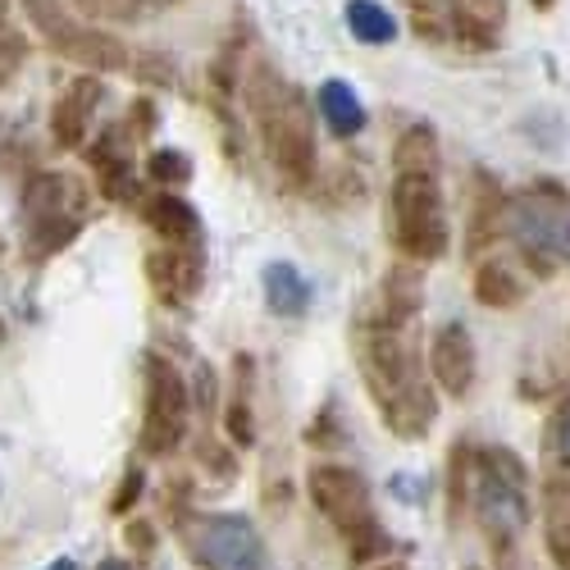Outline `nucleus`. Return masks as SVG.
<instances>
[{"instance_id":"1","label":"nucleus","mask_w":570,"mask_h":570,"mask_svg":"<svg viewBox=\"0 0 570 570\" xmlns=\"http://www.w3.org/2000/svg\"><path fill=\"white\" fill-rule=\"evenodd\" d=\"M243 101L278 183L293 187V193H311L320 178V147L302 87L283 78L274 60H252L243 78Z\"/></svg>"},{"instance_id":"2","label":"nucleus","mask_w":570,"mask_h":570,"mask_svg":"<svg viewBox=\"0 0 570 570\" xmlns=\"http://www.w3.org/2000/svg\"><path fill=\"white\" fill-rule=\"evenodd\" d=\"M356 361H361V374L370 384V397L379 411H384V424L393 434L420 439L430 430L434 415H439V402H434L430 379L420 370L406 324L365 315L361 334H356Z\"/></svg>"},{"instance_id":"3","label":"nucleus","mask_w":570,"mask_h":570,"mask_svg":"<svg viewBox=\"0 0 570 570\" xmlns=\"http://www.w3.org/2000/svg\"><path fill=\"white\" fill-rule=\"evenodd\" d=\"M389 215H393V247L415 261L430 265L448 256V215H443V183L439 169H393V197H389Z\"/></svg>"},{"instance_id":"4","label":"nucleus","mask_w":570,"mask_h":570,"mask_svg":"<svg viewBox=\"0 0 570 570\" xmlns=\"http://www.w3.org/2000/svg\"><path fill=\"white\" fill-rule=\"evenodd\" d=\"M19 215H23V252H28V261H51L56 252H65L82 233L87 193H82V183L73 174L46 169V174L28 178Z\"/></svg>"},{"instance_id":"5","label":"nucleus","mask_w":570,"mask_h":570,"mask_svg":"<svg viewBox=\"0 0 570 570\" xmlns=\"http://www.w3.org/2000/svg\"><path fill=\"white\" fill-rule=\"evenodd\" d=\"M19 10L60 60H69L87 73H119L132 65L128 46L115 32H106L101 23H87L65 0H19Z\"/></svg>"},{"instance_id":"6","label":"nucleus","mask_w":570,"mask_h":570,"mask_svg":"<svg viewBox=\"0 0 570 570\" xmlns=\"http://www.w3.org/2000/svg\"><path fill=\"white\" fill-rule=\"evenodd\" d=\"M470 507L489 534H520L530 525V474L507 448H484L470 461Z\"/></svg>"},{"instance_id":"7","label":"nucleus","mask_w":570,"mask_h":570,"mask_svg":"<svg viewBox=\"0 0 570 570\" xmlns=\"http://www.w3.org/2000/svg\"><path fill=\"white\" fill-rule=\"evenodd\" d=\"M507 233L539 274L570 261V197L561 187H530L507 202Z\"/></svg>"},{"instance_id":"8","label":"nucleus","mask_w":570,"mask_h":570,"mask_svg":"<svg viewBox=\"0 0 570 570\" xmlns=\"http://www.w3.org/2000/svg\"><path fill=\"white\" fill-rule=\"evenodd\" d=\"M187 420H193V397H187V379L174 361L147 356V415H141V452L169 456L187 439Z\"/></svg>"},{"instance_id":"9","label":"nucleus","mask_w":570,"mask_h":570,"mask_svg":"<svg viewBox=\"0 0 570 570\" xmlns=\"http://www.w3.org/2000/svg\"><path fill=\"white\" fill-rule=\"evenodd\" d=\"M306 489H311L315 511H320L338 534L384 543V534H379V520H374V511H370V489H365V480H361V470L334 465V461L311 465Z\"/></svg>"},{"instance_id":"10","label":"nucleus","mask_w":570,"mask_h":570,"mask_svg":"<svg viewBox=\"0 0 570 570\" xmlns=\"http://www.w3.org/2000/svg\"><path fill=\"white\" fill-rule=\"evenodd\" d=\"M193 548L210 570H265L261 539L237 515H206L193 525Z\"/></svg>"},{"instance_id":"11","label":"nucleus","mask_w":570,"mask_h":570,"mask_svg":"<svg viewBox=\"0 0 570 570\" xmlns=\"http://www.w3.org/2000/svg\"><path fill=\"white\" fill-rule=\"evenodd\" d=\"M106 101V82L101 73H82L73 78L56 106H51V137H56V147L60 151H87V141H91V119H97Z\"/></svg>"},{"instance_id":"12","label":"nucleus","mask_w":570,"mask_h":570,"mask_svg":"<svg viewBox=\"0 0 570 570\" xmlns=\"http://www.w3.org/2000/svg\"><path fill=\"white\" fill-rule=\"evenodd\" d=\"M137 141L124 132V124H106L87 141V165L97 174V187L110 202H137V160H132Z\"/></svg>"},{"instance_id":"13","label":"nucleus","mask_w":570,"mask_h":570,"mask_svg":"<svg viewBox=\"0 0 570 570\" xmlns=\"http://www.w3.org/2000/svg\"><path fill=\"white\" fill-rule=\"evenodd\" d=\"M202 278H206V256H202V243L197 247H156L147 252V283L151 293L165 302V306H187L197 293H202Z\"/></svg>"},{"instance_id":"14","label":"nucleus","mask_w":570,"mask_h":570,"mask_svg":"<svg viewBox=\"0 0 570 570\" xmlns=\"http://www.w3.org/2000/svg\"><path fill=\"white\" fill-rule=\"evenodd\" d=\"M430 374L448 397H465L474 389V343L470 328L448 320L443 328H434L430 338Z\"/></svg>"},{"instance_id":"15","label":"nucleus","mask_w":570,"mask_h":570,"mask_svg":"<svg viewBox=\"0 0 570 570\" xmlns=\"http://www.w3.org/2000/svg\"><path fill=\"white\" fill-rule=\"evenodd\" d=\"M137 210H141V219H147V228L156 237H165V243H174V247H197L202 243V215L178 193H147V197H137Z\"/></svg>"},{"instance_id":"16","label":"nucleus","mask_w":570,"mask_h":570,"mask_svg":"<svg viewBox=\"0 0 570 570\" xmlns=\"http://www.w3.org/2000/svg\"><path fill=\"white\" fill-rule=\"evenodd\" d=\"M320 119L338 141H352L365 128V106L356 97V87L347 78H324L320 87Z\"/></svg>"},{"instance_id":"17","label":"nucleus","mask_w":570,"mask_h":570,"mask_svg":"<svg viewBox=\"0 0 570 570\" xmlns=\"http://www.w3.org/2000/svg\"><path fill=\"white\" fill-rule=\"evenodd\" d=\"M261 288H265V302H269L274 315H306V306H311V297H315L311 278H306L297 265H288V261L265 265Z\"/></svg>"},{"instance_id":"18","label":"nucleus","mask_w":570,"mask_h":570,"mask_svg":"<svg viewBox=\"0 0 570 570\" xmlns=\"http://www.w3.org/2000/svg\"><path fill=\"white\" fill-rule=\"evenodd\" d=\"M474 183H480V193H474V210H470V252H480L484 243H493V237L507 228V193L498 187L493 174H474Z\"/></svg>"},{"instance_id":"19","label":"nucleus","mask_w":570,"mask_h":570,"mask_svg":"<svg viewBox=\"0 0 570 570\" xmlns=\"http://www.w3.org/2000/svg\"><path fill=\"white\" fill-rule=\"evenodd\" d=\"M474 302L489 306V311H511V306L525 302V283L511 274V265L484 261L480 269H474Z\"/></svg>"},{"instance_id":"20","label":"nucleus","mask_w":570,"mask_h":570,"mask_svg":"<svg viewBox=\"0 0 570 570\" xmlns=\"http://www.w3.org/2000/svg\"><path fill=\"white\" fill-rule=\"evenodd\" d=\"M343 23H347V32L361 46H389V41H397V19H393V10L379 6V0H347Z\"/></svg>"},{"instance_id":"21","label":"nucleus","mask_w":570,"mask_h":570,"mask_svg":"<svg viewBox=\"0 0 570 570\" xmlns=\"http://www.w3.org/2000/svg\"><path fill=\"white\" fill-rule=\"evenodd\" d=\"M141 169H147V178L160 187V193H174V187L193 183V160H187V151H174V147L151 151Z\"/></svg>"},{"instance_id":"22","label":"nucleus","mask_w":570,"mask_h":570,"mask_svg":"<svg viewBox=\"0 0 570 570\" xmlns=\"http://www.w3.org/2000/svg\"><path fill=\"white\" fill-rule=\"evenodd\" d=\"M69 6L91 23V19H101V23H132L141 14H151L147 0H69Z\"/></svg>"},{"instance_id":"23","label":"nucleus","mask_w":570,"mask_h":570,"mask_svg":"<svg viewBox=\"0 0 570 570\" xmlns=\"http://www.w3.org/2000/svg\"><path fill=\"white\" fill-rule=\"evenodd\" d=\"M23 60H28V37H23V28H14L6 6H0V87L23 69Z\"/></svg>"},{"instance_id":"24","label":"nucleus","mask_w":570,"mask_h":570,"mask_svg":"<svg viewBox=\"0 0 570 570\" xmlns=\"http://www.w3.org/2000/svg\"><path fill=\"white\" fill-rule=\"evenodd\" d=\"M141 82H156V87H178V65L165 51H141V60L128 65Z\"/></svg>"},{"instance_id":"25","label":"nucleus","mask_w":570,"mask_h":570,"mask_svg":"<svg viewBox=\"0 0 570 570\" xmlns=\"http://www.w3.org/2000/svg\"><path fill=\"white\" fill-rule=\"evenodd\" d=\"M224 424H228V439H233L237 448H252V443H256V420H252V406H247V393H243V389H237V397L228 402Z\"/></svg>"},{"instance_id":"26","label":"nucleus","mask_w":570,"mask_h":570,"mask_svg":"<svg viewBox=\"0 0 570 570\" xmlns=\"http://www.w3.org/2000/svg\"><path fill=\"white\" fill-rule=\"evenodd\" d=\"M124 132H128L132 141H147V137L156 132V101H151V97H132V101H128Z\"/></svg>"},{"instance_id":"27","label":"nucleus","mask_w":570,"mask_h":570,"mask_svg":"<svg viewBox=\"0 0 570 570\" xmlns=\"http://www.w3.org/2000/svg\"><path fill=\"white\" fill-rule=\"evenodd\" d=\"M548 448H552V456L570 470V397L552 411V424H548Z\"/></svg>"},{"instance_id":"28","label":"nucleus","mask_w":570,"mask_h":570,"mask_svg":"<svg viewBox=\"0 0 570 570\" xmlns=\"http://www.w3.org/2000/svg\"><path fill=\"white\" fill-rule=\"evenodd\" d=\"M548 557L557 570H570V520H557L548 530Z\"/></svg>"},{"instance_id":"29","label":"nucleus","mask_w":570,"mask_h":570,"mask_svg":"<svg viewBox=\"0 0 570 570\" xmlns=\"http://www.w3.org/2000/svg\"><path fill=\"white\" fill-rule=\"evenodd\" d=\"M141 484H147V480H141V470H128V474H124V484H119V493H115V502H110V511H128V507L137 502Z\"/></svg>"},{"instance_id":"30","label":"nucleus","mask_w":570,"mask_h":570,"mask_svg":"<svg viewBox=\"0 0 570 570\" xmlns=\"http://www.w3.org/2000/svg\"><path fill=\"white\" fill-rule=\"evenodd\" d=\"M530 6H534V10H552V6H557V0H530Z\"/></svg>"},{"instance_id":"31","label":"nucleus","mask_w":570,"mask_h":570,"mask_svg":"<svg viewBox=\"0 0 570 570\" xmlns=\"http://www.w3.org/2000/svg\"><path fill=\"white\" fill-rule=\"evenodd\" d=\"M46 570H78L73 561H56V566H46Z\"/></svg>"},{"instance_id":"32","label":"nucleus","mask_w":570,"mask_h":570,"mask_svg":"<svg viewBox=\"0 0 570 570\" xmlns=\"http://www.w3.org/2000/svg\"><path fill=\"white\" fill-rule=\"evenodd\" d=\"M101 570H132V566H124V561H106Z\"/></svg>"},{"instance_id":"33","label":"nucleus","mask_w":570,"mask_h":570,"mask_svg":"<svg viewBox=\"0 0 570 570\" xmlns=\"http://www.w3.org/2000/svg\"><path fill=\"white\" fill-rule=\"evenodd\" d=\"M374 570H406V566H397V561H389V566H374Z\"/></svg>"},{"instance_id":"34","label":"nucleus","mask_w":570,"mask_h":570,"mask_svg":"<svg viewBox=\"0 0 570 570\" xmlns=\"http://www.w3.org/2000/svg\"><path fill=\"white\" fill-rule=\"evenodd\" d=\"M470 570H480V566H470Z\"/></svg>"}]
</instances>
